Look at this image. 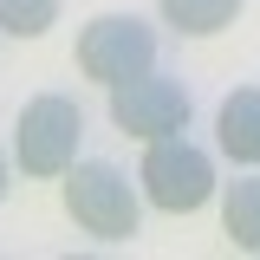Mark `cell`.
<instances>
[{"label": "cell", "mask_w": 260, "mask_h": 260, "mask_svg": "<svg viewBox=\"0 0 260 260\" xmlns=\"http://www.w3.org/2000/svg\"><path fill=\"white\" fill-rule=\"evenodd\" d=\"M59 195H65V215H72L78 234H91V241H130L137 234L143 189L117 162H72L59 176Z\"/></svg>", "instance_id": "1"}, {"label": "cell", "mask_w": 260, "mask_h": 260, "mask_svg": "<svg viewBox=\"0 0 260 260\" xmlns=\"http://www.w3.org/2000/svg\"><path fill=\"white\" fill-rule=\"evenodd\" d=\"M78 143H85V104L65 91L26 98V111L13 117V162L26 176H39V182L65 176L78 162Z\"/></svg>", "instance_id": "2"}, {"label": "cell", "mask_w": 260, "mask_h": 260, "mask_svg": "<svg viewBox=\"0 0 260 260\" xmlns=\"http://www.w3.org/2000/svg\"><path fill=\"white\" fill-rule=\"evenodd\" d=\"M137 189H143V202L162 208V215H195V208L215 195V156L195 150L189 137H156V143H143Z\"/></svg>", "instance_id": "3"}, {"label": "cell", "mask_w": 260, "mask_h": 260, "mask_svg": "<svg viewBox=\"0 0 260 260\" xmlns=\"http://www.w3.org/2000/svg\"><path fill=\"white\" fill-rule=\"evenodd\" d=\"M78 72L91 78V85H124V78H143V72H156V26L150 20H137V13H98L91 26L78 32Z\"/></svg>", "instance_id": "4"}, {"label": "cell", "mask_w": 260, "mask_h": 260, "mask_svg": "<svg viewBox=\"0 0 260 260\" xmlns=\"http://www.w3.org/2000/svg\"><path fill=\"white\" fill-rule=\"evenodd\" d=\"M111 124L137 137V143H156V137H182L189 130V91L162 72H143V78H124L111 85Z\"/></svg>", "instance_id": "5"}, {"label": "cell", "mask_w": 260, "mask_h": 260, "mask_svg": "<svg viewBox=\"0 0 260 260\" xmlns=\"http://www.w3.org/2000/svg\"><path fill=\"white\" fill-rule=\"evenodd\" d=\"M215 143H221L228 162L254 169L260 162V85H234L215 111Z\"/></svg>", "instance_id": "6"}, {"label": "cell", "mask_w": 260, "mask_h": 260, "mask_svg": "<svg viewBox=\"0 0 260 260\" xmlns=\"http://www.w3.org/2000/svg\"><path fill=\"white\" fill-rule=\"evenodd\" d=\"M221 234H228V247L260 254V176H241L221 189Z\"/></svg>", "instance_id": "7"}, {"label": "cell", "mask_w": 260, "mask_h": 260, "mask_svg": "<svg viewBox=\"0 0 260 260\" xmlns=\"http://www.w3.org/2000/svg\"><path fill=\"white\" fill-rule=\"evenodd\" d=\"M241 7H247V0H156L162 26L189 32V39H208V32L234 26V20H241Z\"/></svg>", "instance_id": "8"}, {"label": "cell", "mask_w": 260, "mask_h": 260, "mask_svg": "<svg viewBox=\"0 0 260 260\" xmlns=\"http://www.w3.org/2000/svg\"><path fill=\"white\" fill-rule=\"evenodd\" d=\"M59 7H65V0H0V32L39 39L46 26H59Z\"/></svg>", "instance_id": "9"}, {"label": "cell", "mask_w": 260, "mask_h": 260, "mask_svg": "<svg viewBox=\"0 0 260 260\" xmlns=\"http://www.w3.org/2000/svg\"><path fill=\"white\" fill-rule=\"evenodd\" d=\"M7 189H13V156L0 150V202H7Z\"/></svg>", "instance_id": "10"}]
</instances>
